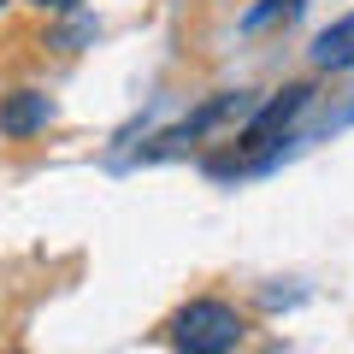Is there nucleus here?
<instances>
[{
    "mask_svg": "<svg viewBox=\"0 0 354 354\" xmlns=\"http://www.w3.org/2000/svg\"><path fill=\"white\" fill-rule=\"evenodd\" d=\"M171 342L177 354H230L242 342V319L225 301H189L171 319Z\"/></svg>",
    "mask_w": 354,
    "mask_h": 354,
    "instance_id": "1",
    "label": "nucleus"
},
{
    "mask_svg": "<svg viewBox=\"0 0 354 354\" xmlns=\"http://www.w3.org/2000/svg\"><path fill=\"white\" fill-rule=\"evenodd\" d=\"M307 95H313L307 83H290L278 101H266L260 113H254V124H248V136H242V148H266V142H272V136H278V130H283V124H290V118L307 106Z\"/></svg>",
    "mask_w": 354,
    "mask_h": 354,
    "instance_id": "2",
    "label": "nucleus"
},
{
    "mask_svg": "<svg viewBox=\"0 0 354 354\" xmlns=\"http://www.w3.org/2000/svg\"><path fill=\"white\" fill-rule=\"evenodd\" d=\"M53 124V101L36 95V88H18L12 101L0 106V130L6 136H30V130H48Z\"/></svg>",
    "mask_w": 354,
    "mask_h": 354,
    "instance_id": "3",
    "label": "nucleus"
},
{
    "mask_svg": "<svg viewBox=\"0 0 354 354\" xmlns=\"http://www.w3.org/2000/svg\"><path fill=\"white\" fill-rule=\"evenodd\" d=\"M313 65H319V71L354 65V18H337L330 30H319V41H313Z\"/></svg>",
    "mask_w": 354,
    "mask_h": 354,
    "instance_id": "4",
    "label": "nucleus"
},
{
    "mask_svg": "<svg viewBox=\"0 0 354 354\" xmlns=\"http://www.w3.org/2000/svg\"><path fill=\"white\" fill-rule=\"evenodd\" d=\"M272 12H283V18H290V12H301V0H266V6H254V12L242 18V24L254 30V24H266V18H272Z\"/></svg>",
    "mask_w": 354,
    "mask_h": 354,
    "instance_id": "5",
    "label": "nucleus"
},
{
    "mask_svg": "<svg viewBox=\"0 0 354 354\" xmlns=\"http://www.w3.org/2000/svg\"><path fill=\"white\" fill-rule=\"evenodd\" d=\"M41 12H71V6H83V0H36Z\"/></svg>",
    "mask_w": 354,
    "mask_h": 354,
    "instance_id": "6",
    "label": "nucleus"
},
{
    "mask_svg": "<svg viewBox=\"0 0 354 354\" xmlns=\"http://www.w3.org/2000/svg\"><path fill=\"white\" fill-rule=\"evenodd\" d=\"M0 6H6V0H0Z\"/></svg>",
    "mask_w": 354,
    "mask_h": 354,
    "instance_id": "7",
    "label": "nucleus"
}]
</instances>
